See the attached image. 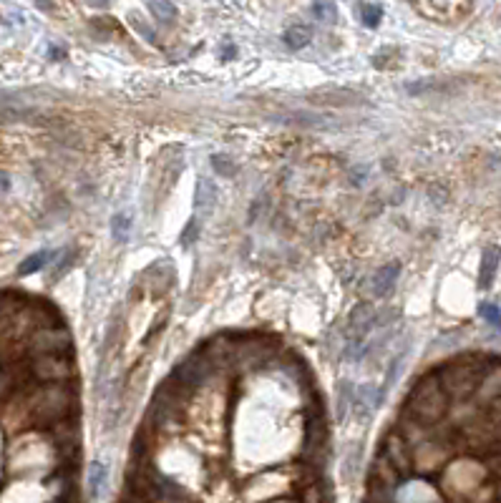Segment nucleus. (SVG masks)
<instances>
[{
    "label": "nucleus",
    "instance_id": "aec40b11",
    "mask_svg": "<svg viewBox=\"0 0 501 503\" xmlns=\"http://www.w3.org/2000/svg\"><path fill=\"white\" fill-rule=\"evenodd\" d=\"M49 257H54V255L46 252V249H43V252H36V255H31L21 267H18V272H21V275H33V272H38L46 262H49Z\"/></svg>",
    "mask_w": 501,
    "mask_h": 503
},
{
    "label": "nucleus",
    "instance_id": "dca6fc26",
    "mask_svg": "<svg viewBox=\"0 0 501 503\" xmlns=\"http://www.w3.org/2000/svg\"><path fill=\"white\" fill-rule=\"evenodd\" d=\"M358 13H360V21L365 28H378L380 18H383V6H378V3H360Z\"/></svg>",
    "mask_w": 501,
    "mask_h": 503
},
{
    "label": "nucleus",
    "instance_id": "20e7f679",
    "mask_svg": "<svg viewBox=\"0 0 501 503\" xmlns=\"http://www.w3.org/2000/svg\"><path fill=\"white\" fill-rule=\"evenodd\" d=\"M28 370H31V377L46 385H64L74 375V362L69 355H36Z\"/></svg>",
    "mask_w": 501,
    "mask_h": 503
},
{
    "label": "nucleus",
    "instance_id": "f257e3e1",
    "mask_svg": "<svg viewBox=\"0 0 501 503\" xmlns=\"http://www.w3.org/2000/svg\"><path fill=\"white\" fill-rule=\"evenodd\" d=\"M448 408H451V397L446 395V390L441 387V380L436 377V372L421 377L416 385L411 387L408 397H405V413L411 420H416L423 428L441 423L446 418Z\"/></svg>",
    "mask_w": 501,
    "mask_h": 503
},
{
    "label": "nucleus",
    "instance_id": "7ed1b4c3",
    "mask_svg": "<svg viewBox=\"0 0 501 503\" xmlns=\"http://www.w3.org/2000/svg\"><path fill=\"white\" fill-rule=\"evenodd\" d=\"M71 405H74V395L69 392V387L46 385L43 390L36 392V397L31 402V410L43 423H61L71 413Z\"/></svg>",
    "mask_w": 501,
    "mask_h": 503
},
{
    "label": "nucleus",
    "instance_id": "5701e85b",
    "mask_svg": "<svg viewBox=\"0 0 501 503\" xmlns=\"http://www.w3.org/2000/svg\"><path fill=\"white\" fill-rule=\"evenodd\" d=\"M313 16H318V21L333 23L338 16V8L333 3H313Z\"/></svg>",
    "mask_w": 501,
    "mask_h": 503
},
{
    "label": "nucleus",
    "instance_id": "b1692460",
    "mask_svg": "<svg viewBox=\"0 0 501 503\" xmlns=\"http://www.w3.org/2000/svg\"><path fill=\"white\" fill-rule=\"evenodd\" d=\"M0 320H3V300H0Z\"/></svg>",
    "mask_w": 501,
    "mask_h": 503
},
{
    "label": "nucleus",
    "instance_id": "f3484780",
    "mask_svg": "<svg viewBox=\"0 0 501 503\" xmlns=\"http://www.w3.org/2000/svg\"><path fill=\"white\" fill-rule=\"evenodd\" d=\"M310 38H313V33H310V28H305V26H295V28H290V31H285V46L293 48V51H300V48L308 46Z\"/></svg>",
    "mask_w": 501,
    "mask_h": 503
},
{
    "label": "nucleus",
    "instance_id": "f03ea898",
    "mask_svg": "<svg viewBox=\"0 0 501 503\" xmlns=\"http://www.w3.org/2000/svg\"><path fill=\"white\" fill-rule=\"evenodd\" d=\"M494 357L484 355H464L456 360L446 362L443 367L436 370V377L441 380V387L446 390V395L456 402H464L466 397H471L479 387L484 372L494 365Z\"/></svg>",
    "mask_w": 501,
    "mask_h": 503
},
{
    "label": "nucleus",
    "instance_id": "1a4fd4ad",
    "mask_svg": "<svg viewBox=\"0 0 501 503\" xmlns=\"http://www.w3.org/2000/svg\"><path fill=\"white\" fill-rule=\"evenodd\" d=\"M383 456L388 458V463L395 468V473H408L413 466V456L411 448L400 438L398 433H388L383 440Z\"/></svg>",
    "mask_w": 501,
    "mask_h": 503
},
{
    "label": "nucleus",
    "instance_id": "ddd939ff",
    "mask_svg": "<svg viewBox=\"0 0 501 503\" xmlns=\"http://www.w3.org/2000/svg\"><path fill=\"white\" fill-rule=\"evenodd\" d=\"M501 262V249L499 247H486L484 255H481V267H479V287L481 290H489L491 282L496 277Z\"/></svg>",
    "mask_w": 501,
    "mask_h": 503
},
{
    "label": "nucleus",
    "instance_id": "39448f33",
    "mask_svg": "<svg viewBox=\"0 0 501 503\" xmlns=\"http://www.w3.org/2000/svg\"><path fill=\"white\" fill-rule=\"evenodd\" d=\"M28 350L36 355H69L71 350V335L59 325L51 327H38L28 340Z\"/></svg>",
    "mask_w": 501,
    "mask_h": 503
},
{
    "label": "nucleus",
    "instance_id": "6ab92c4d",
    "mask_svg": "<svg viewBox=\"0 0 501 503\" xmlns=\"http://www.w3.org/2000/svg\"><path fill=\"white\" fill-rule=\"evenodd\" d=\"M149 11H151V16H156V21H159L161 26H169L176 16V8L171 6V3H161V0L149 3Z\"/></svg>",
    "mask_w": 501,
    "mask_h": 503
},
{
    "label": "nucleus",
    "instance_id": "4468645a",
    "mask_svg": "<svg viewBox=\"0 0 501 503\" xmlns=\"http://www.w3.org/2000/svg\"><path fill=\"white\" fill-rule=\"evenodd\" d=\"M103 486H106V466H103L101 461H93L88 468V493L93 501L101 498Z\"/></svg>",
    "mask_w": 501,
    "mask_h": 503
},
{
    "label": "nucleus",
    "instance_id": "412c9836",
    "mask_svg": "<svg viewBox=\"0 0 501 503\" xmlns=\"http://www.w3.org/2000/svg\"><path fill=\"white\" fill-rule=\"evenodd\" d=\"M479 315L491 325V327L501 330V308L494 305V302H481L479 305Z\"/></svg>",
    "mask_w": 501,
    "mask_h": 503
},
{
    "label": "nucleus",
    "instance_id": "f8f14e48",
    "mask_svg": "<svg viewBox=\"0 0 501 503\" xmlns=\"http://www.w3.org/2000/svg\"><path fill=\"white\" fill-rule=\"evenodd\" d=\"M217 204V186H214L212 179H199L197 181V189H194V212L199 217H207L209 212L214 209Z\"/></svg>",
    "mask_w": 501,
    "mask_h": 503
},
{
    "label": "nucleus",
    "instance_id": "423d86ee",
    "mask_svg": "<svg viewBox=\"0 0 501 503\" xmlns=\"http://www.w3.org/2000/svg\"><path fill=\"white\" fill-rule=\"evenodd\" d=\"M212 370H214V365L202 355V352H199V355L187 357V360H181L179 365L174 367V372H171V382H176L181 390H184V387H199L209 380Z\"/></svg>",
    "mask_w": 501,
    "mask_h": 503
},
{
    "label": "nucleus",
    "instance_id": "4be33fe9",
    "mask_svg": "<svg viewBox=\"0 0 501 503\" xmlns=\"http://www.w3.org/2000/svg\"><path fill=\"white\" fill-rule=\"evenodd\" d=\"M128 229H131V219H128V214H116V217L111 219V234L116 242H126V234Z\"/></svg>",
    "mask_w": 501,
    "mask_h": 503
},
{
    "label": "nucleus",
    "instance_id": "2eb2a0df",
    "mask_svg": "<svg viewBox=\"0 0 501 503\" xmlns=\"http://www.w3.org/2000/svg\"><path fill=\"white\" fill-rule=\"evenodd\" d=\"M353 392H355V387H353L348 380H343L340 385H338V413H335L338 423H343V420H345V415L350 413V408H353Z\"/></svg>",
    "mask_w": 501,
    "mask_h": 503
},
{
    "label": "nucleus",
    "instance_id": "9d476101",
    "mask_svg": "<svg viewBox=\"0 0 501 503\" xmlns=\"http://www.w3.org/2000/svg\"><path fill=\"white\" fill-rule=\"evenodd\" d=\"M499 395H501V362L496 360L494 365L484 372L479 387H476V392L471 397H474V405H486V408H491V405L499 400Z\"/></svg>",
    "mask_w": 501,
    "mask_h": 503
},
{
    "label": "nucleus",
    "instance_id": "a211bd4d",
    "mask_svg": "<svg viewBox=\"0 0 501 503\" xmlns=\"http://www.w3.org/2000/svg\"><path fill=\"white\" fill-rule=\"evenodd\" d=\"M59 260H54V270H51V280H61V277L66 275V272L74 267V262H76V255L71 252V249H66V252H59Z\"/></svg>",
    "mask_w": 501,
    "mask_h": 503
},
{
    "label": "nucleus",
    "instance_id": "6e6552de",
    "mask_svg": "<svg viewBox=\"0 0 501 503\" xmlns=\"http://www.w3.org/2000/svg\"><path fill=\"white\" fill-rule=\"evenodd\" d=\"M383 397H385L383 385H373V382H368V385L355 387V392H353V408H350L353 415H355L360 423H368L370 415L380 408Z\"/></svg>",
    "mask_w": 501,
    "mask_h": 503
},
{
    "label": "nucleus",
    "instance_id": "0eeeda50",
    "mask_svg": "<svg viewBox=\"0 0 501 503\" xmlns=\"http://www.w3.org/2000/svg\"><path fill=\"white\" fill-rule=\"evenodd\" d=\"M413 11L423 13L428 21L438 23H459L474 11V3H413Z\"/></svg>",
    "mask_w": 501,
    "mask_h": 503
},
{
    "label": "nucleus",
    "instance_id": "9b49d317",
    "mask_svg": "<svg viewBox=\"0 0 501 503\" xmlns=\"http://www.w3.org/2000/svg\"><path fill=\"white\" fill-rule=\"evenodd\" d=\"M398 272H400L398 262H388V265L380 267L373 275V280H370V295L375 300H383L385 295H390V290L395 287V280H398Z\"/></svg>",
    "mask_w": 501,
    "mask_h": 503
}]
</instances>
